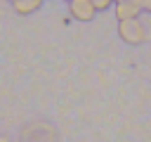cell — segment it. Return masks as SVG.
<instances>
[{
  "label": "cell",
  "mask_w": 151,
  "mask_h": 142,
  "mask_svg": "<svg viewBox=\"0 0 151 142\" xmlns=\"http://www.w3.org/2000/svg\"><path fill=\"white\" fill-rule=\"evenodd\" d=\"M17 140L19 142H59V133H57L54 123H50L45 118H35L19 128Z\"/></svg>",
  "instance_id": "6da1fadb"
},
{
  "label": "cell",
  "mask_w": 151,
  "mask_h": 142,
  "mask_svg": "<svg viewBox=\"0 0 151 142\" xmlns=\"http://www.w3.org/2000/svg\"><path fill=\"white\" fill-rule=\"evenodd\" d=\"M118 38L127 45H139L146 38V28L139 19H125V21H118Z\"/></svg>",
  "instance_id": "7a4b0ae2"
},
{
  "label": "cell",
  "mask_w": 151,
  "mask_h": 142,
  "mask_svg": "<svg viewBox=\"0 0 151 142\" xmlns=\"http://www.w3.org/2000/svg\"><path fill=\"white\" fill-rule=\"evenodd\" d=\"M68 14L76 21H92L97 17V9L90 0H71L68 2Z\"/></svg>",
  "instance_id": "3957f363"
},
{
  "label": "cell",
  "mask_w": 151,
  "mask_h": 142,
  "mask_svg": "<svg viewBox=\"0 0 151 142\" xmlns=\"http://www.w3.org/2000/svg\"><path fill=\"white\" fill-rule=\"evenodd\" d=\"M113 9H116V19L125 21V19H139V14L144 12V5L142 0H123V2H116Z\"/></svg>",
  "instance_id": "277c9868"
},
{
  "label": "cell",
  "mask_w": 151,
  "mask_h": 142,
  "mask_svg": "<svg viewBox=\"0 0 151 142\" xmlns=\"http://www.w3.org/2000/svg\"><path fill=\"white\" fill-rule=\"evenodd\" d=\"M42 2H45V0H14V2H12V7H14V12H17V14L28 17V14L38 12V9L42 7Z\"/></svg>",
  "instance_id": "5b68a950"
},
{
  "label": "cell",
  "mask_w": 151,
  "mask_h": 142,
  "mask_svg": "<svg viewBox=\"0 0 151 142\" xmlns=\"http://www.w3.org/2000/svg\"><path fill=\"white\" fill-rule=\"evenodd\" d=\"M92 5H94V9L97 12H106L109 7H113L116 5V0H90Z\"/></svg>",
  "instance_id": "8992f818"
},
{
  "label": "cell",
  "mask_w": 151,
  "mask_h": 142,
  "mask_svg": "<svg viewBox=\"0 0 151 142\" xmlns=\"http://www.w3.org/2000/svg\"><path fill=\"white\" fill-rule=\"evenodd\" d=\"M142 5H144V12L151 14V0H142Z\"/></svg>",
  "instance_id": "52a82bcc"
},
{
  "label": "cell",
  "mask_w": 151,
  "mask_h": 142,
  "mask_svg": "<svg viewBox=\"0 0 151 142\" xmlns=\"http://www.w3.org/2000/svg\"><path fill=\"white\" fill-rule=\"evenodd\" d=\"M0 142H9V137L7 135H0Z\"/></svg>",
  "instance_id": "ba28073f"
},
{
  "label": "cell",
  "mask_w": 151,
  "mask_h": 142,
  "mask_svg": "<svg viewBox=\"0 0 151 142\" xmlns=\"http://www.w3.org/2000/svg\"><path fill=\"white\" fill-rule=\"evenodd\" d=\"M116 2H123V0H116Z\"/></svg>",
  "instance_id": "9c48e42d"
},
{
  "label": "cell",
  "mask_w": 151,
  "mask_h": 142,
  "mask_svg": "<svg viewBox=\"0 0 151 142\" xmlns=\"http://www.w3.org/2000/svg\"><path fill=\"white\" fill-rule=\"evenodd\" d=\"M64 2H71V0H64Z\"/></svg>",
  "instance_id": "30bf717a"
},
{
  "label": "cell",
  "mask_w": 151,
  "mask_h": 142,
  "mask_svg": "<svg viewBox=\"0 0 151 142\" xmlns=\"http://www.w3.org/2000/svg\"><path fill=\"white\" fill-rule=\"evenodd\" d=\"M9 2H14V0H9Z\"/></svg>",
  "instance_id": "8fae6325"
}]
</instances>
